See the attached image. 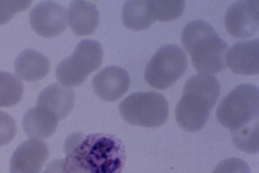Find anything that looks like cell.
I'll list each match as a JSON object with an SVG mask.
<instances>
[{
  "label": "cell",
  "mask_w": 259,
  "mask_h": 173,
  "mask_svg": "<svg viewBox=\"0 0 259 173\" xmlns=\"http://www.w3.org/2000/svg\"><path fill=\"white\" fill-rule=\"evenodd\" d=\"M182 44L199 74L214 76L225 69L229 46L208 22L198 19L187 23L182 32Z\"/></svg>",
  "instance_id": "3"
},
{
  "label": "cell",
  "mask_w": 259,
  "mask_h": 173,
  "mask_svg": "<svg viewBox=\"0 0 259 173\" xmlns=\"http://www.w3.org/2000/svg\"><path fill=\"white\" fill-rule=\"evenodd\" d=\"M23 85L18 77L0 71V108H10L20 102Z\"/></svg>",
  "instance_id": "18"
},
{
  "label": "cell",
  "mask_w": 259,
  "mask_h": 173,
  "mask_svg": "<svg viewBox=\"0 0 259 173\" xmlns=\"http://www.w3.org/2000/svg\"><path fill=\"white\" fill-rule=\"evenodd\" d=\"M17 133L15 119L6 112L0 111V147L7 146Z\"/></svg>",
  "instance_id": "22"
},
{
  "label": "cell",
  "mask_w": 259,
  "mask_h": 173,
  "mask_svg": "<svg viewBox=\"0 0 259 173\" xmlns=\"http://www.w3.org/2000/svg\"><path fill=\"white\" fill-rule=\"evenodd\" d=\"M187 68L184 50L178 45H164L146 65L144 79L152 88L165 90L183 77Z\"/></svg>",
  "instance_id": "7"
},
{
  "label": "cell",
  "mask_w": 259,
  "mask_h": 173,
  "mask_svg": "<svg viewBox=\"0 0 259 173\" xmlns=\"http://www.w3.org/2000/svg\"><path fill=\"white\" fill-rule=\"evenodd\" d=\"M213 173H251L248 163L246 161L237 159V158H229L221 161L217 164Z\"/></svg>",
  "instance_id": "23"
},
{
  "label": "cell",
  "mask_w": 259,
  "mask_h": 173,
  "mask_svg": "<svg viewBox=\"0 0 259 173\" xmlns=\"http://www.w3.org/2000/svg\"><path fill=\"white\" fill-rule=\"evenodd\" d=\"M68 22L76 36H89L97 30L100 14L97 6L84 0H76L70 4Z\"/></svg>",
  "instance_id": "14"
},
{
  "label": "cell",
  "mask_w": 259,
  "mask_h": 173,
  "mask_svg": "<svg viewBox=\"0 0 259 173\" xmlns=\"http://www.w3.org/2000/svg\"><path fill=\"white\" fill-rule=\"evenodd\" d=\"M49 158L48 145L42 140L30 139L16 149L10 160V173H42Z\"/></svg>",
  "instance_id": "10"
},
{
  "label": "cell",
  "mask_w": 259,
  "mask_h": 173,
  "mask_svg": "<svg viewBox=\"0 0 259 173\" xmlns=\"http://www.w3.org/2000/svg\"><path fill=\"white\" fill-rule=\"evenodd\" d=\"M124 26L133 31H142L154 25L156 19L150 9L148 0H128L122 8Z\"/></svg>",
  "instance_id": "17"
},
{
  "label": "cell",
  "mask_w": 259,
  "mask_h": 173,
  "mask_svg": "<svg viewBox=\"0 0 259 173\" xmlns=\"http://www.w3.org/2000/svg\"><path fill=\"white\" fill-rule=\"evenodd\" d=\"M16 76L28 82H36L49 74L50 60L39 51L23 50L15 61Z\"/></svg>",
  "instance_id": "15"
},
{
  "label": "cell",
  "mask_w": 259,
  "mask_h": 173,
  "mask_svg": "<svg viewBox=\"0 0 259 173\" xmlns=\"http://www.w3.org/2000/svg\"><path fill=\"white\" fill-rule=\"evenodd\" d=\"M259 123L255 122L251 126L237 131H232V140L239 150L247 153H256L259 150Z\"/></svg>",
  "instance_id": "20"
},
{
  "label": "cell",
  "mask_w": 259,
  "mask_h": 173,
  "mask_svg": "<svg viewBox=\"0 0 259 173\" xmlns=\"http://www.w3.org/2000/svg\"><path fill=\"white\" fill-rule=\"evenodd\" d=\"M121 117L131 126L158 128L167 121L169 108L166 98L156 91L134 92L119 106Z\"/></svg>",
  "instance_id": "5"
},
{
  "label": "cell",
  "mask_w": 259,
  "mask_h": 173,
  "mask_svg": "<svg viewBox=\"0 0 259 173\" xmlns=\"http://www.w3.org/2000/svg\"><path fill=\"white\" fill-rule=\"evenodd\" d=\"M131 79L124 68L109 65L93 77V90L100 99L108 102H115L130 89Z\"/></svg>",
  "instance_id": "11"
},
{
  "label": "cell",
  "mask_w": 259,
  "mask_h": 173,
  "mask_svg": "<svg viewBox=\"0 0 259 173\" xmlns=\"http://www.w3.org/2000/svg\"><path fill=\"white\" fill-rule=\"evenodd\" d=\"M259 90L250 83L239 85L224 97L217 108V120L232 131L258 122Z\"/></svg>",
  "instance_id": "4"
},
{
  "label": "cell",
  "mask_w": 259,
  "mask_h": 173,
  "mask_svg": "<svg viewBox=\"0 0 259 173\" xmlns=\"http://www.w3.org/2000/svg\"><path fill=\"white\" fill-rule=\"evenodd\" d=\"M75 100V93L72 88H67L58 83L47 87L40 93L37 105L44 106L52 111L59 118V120L67 118L72 111Z\"/></svg>",
  "instance_id": "16"
},
{
  "label": "cell",
  "mask_w": 259,
  "mask_h": 173,
  "mask_svg": "<svg viewBox=\"0 0 259 173\" xmlns=\"http://www.w3.org/2000/svg\"><path fill=\"white\" fill-rule=\"evenodd\" d=\"M64 153V173H121L125 164L124 146L111 134L72 133Z\"/></svg>",
  "instance_id": "1"
},
{
  "label": "cell",
  "mask_w": 259,
  "mask_h": 173,
  "mask_svg": "<svg viewBox=\"0 0 259 173\" xmlns=\"http://www.w3.org/2000/svg\"><path fill=\"white\" fill-rule=\"evenodd\" d=\"M31 4L30 0H0V25L8 23L15 15L27 10Z\"/></svg>",
  "instance_id": "21"
},
{
  "label": "cell",
  "mask_w": 259,
  "mask_h": 173,
  "mask_svg": "<svg viewBox=\"0 0 259 173\" xmlns=\"http://www.w3.org/2000/svg\"><path fill=\"white\" fill-rule=\"evenodd\" d=\"M103 61V48L99 41L83 39L76 45L72 56L58 64L56 77L61 86L67 88L79 87L88 76L101 67Z\"/></svg>",
  "instance_id": "6"
},
{
  "label": "cell",
  "mask_w": 259,
  "mask_h": 173,
  "mask_svg": "<svg viewBox=\"0 0 259 173\" xmlns=\"http://www.w3.org/2000/svg\"><path fill=\"white\" fill-rule=\"evenodd\" d=\"M225 63L234 74L256 76L259 74V40L238 41L229 48Z\"/></svg>",
  "instance_id": "12"
},
{
  "label": "cell",
  "mask_w": 259,
  "mask_h": 173,
  "mask_svg": "<svg viewBox=\"0 0 259 173\" xmlns=\"http://www.w3.org/2000/svg\"><path fill=\"white\" fill-rule=\"evenodd\" d=\"M148 3L155 19L162 22L176 20L185 9L183 0H149Z\"/></svg>",
  "instance_id": "19"
},
{
  "label": "cell",
  "mask_w": 259,
  "mask_h": 173,
  "mask_svg": "<svg viewBox=\"0 0 259 173\" xmlns=\"http://www.w3.org/2000/svg\"><path fill=\"white\" fill-rule=\"evenodd\" d=\"M259 3L256 0H243L233 4L225 14V28L227 32L238 39L254 36L259 28Z\"/></svg>",
  "instance_id": "9"
},
{
  "label": "cell",
  "mask_w": 259,
  "mask_h": 173,
  "mask_svg": "<svg viewBox=\"0 0 259 173\" xmlns=\"http://www.w3.org/2000/svg\"><path fill=\"white\" fill-rule=\"evenodd\" d=\"M30 25L41 37L54 38L68 28V11L57 3L42 2L30 13Z\"/></svg>",
  "instance_id": "8"
},
{
  "label": "cell",
  "mask_w": 259,
  "mask_h": 173,
  "mask_svg": "<svg viewBox=\"0 0 259 173\" xmlns=\"http://www.w3.org/2000/svg\"><path fill=\"white\" fill-rule=\"evenodd\" d=\"M221 93V86L213 75L198 74L185 82L183 95L175 108L179 127L196 132L207 123L209 113Z\"/></svg>",
  "instance_id": "2"
},
{
  "label": "cell",
  "mask_w": 259,
  "mask_h": 173,
  "mask_svg": "<svg viewBox=\"0 0 259 173\" xmlns=\"http://www.w3.org/2000/svg\"><path fill=\"white\" fill-rule=\"evenodd\" d=\"M59 118L44 106L28 110L22 120L25 133L31 139H47L56 132Z\"/></svg>",
  "instance_id": "13"
},
{
  "label": "cell",
  "mask_w": 259,
  "mask_h": 173,
  "mask_svg": "<svg viewBox=\"0 0 259 173\" xmlns=\"http://www.w3.org/2000/svg\"><path fill=\"white\" fill-rule=\"evenodd\" d=\"M63 160H54L47 166L44 173H64Z\"/></svg>",
  "instance_id": "24"
}]
</instances>
